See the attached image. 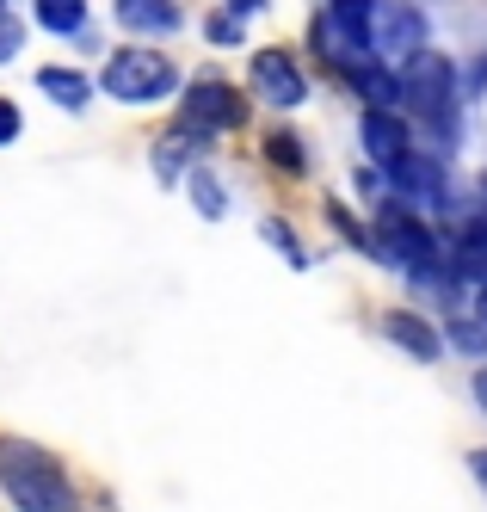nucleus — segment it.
Instances as JSON below:
<instances>
[{"label":"nucleus","mask_w":487,"mask_h":512,"mask_svg":"<svg viewBox=\"0 0 487 512\" xmlns=\"http://www.w3.org/2000/svg\"><path fill=\"white\" fill-rule=\"evenodd\" d=\"M0 488L25 512H74V488L62 463L37 445H19V438H0Z\"/></svg>","instance_id":"obj_1"},{"label":"nucleus","mask_w":487,"mask_h":512,"mask_svg":"<svg viewBox=\"0 0 487 512\" xmlns=\"http://www.w3.org/2000/svg\"><path fill=\"white\" fill-rule=\"evenodd\" d=\"M401 99L414 105V112L438 130H451V105H457V75L451 62H444L438 50H414L401 68Z\"/></svg>","instance_id":"obj_2"},{"label":"nucleus","mask_w":487,"mask_h":512,"mask_svg":"<svg viewBox=\"0 0 487 512\" xmlns=\"http://www.w3.org/2000/svg\"><path fill=\"white\" fill-rule=\"evenodd\" d=\"M179 81V68L161 56V50H118L105 62V93L111 99H130V105H148V99H167Z\"/></svg>","instance_id":"obj_3"},{"label":"nucleus","mask_w":487,"mask_h":512,"mask_svg":"<svg viewBox=\"0 0 487 512\" xmlns=\"http://www.w3.org/2000/svg\"><path fill=\"white\" fill-rule=\"evenodd\" d=\"M241 118H247V99H241L229 81L204 75V81L185 87V105H179V130H185V136H216V130H235Z\"/></svg>","instance_id":"obj_4"},{"label":"nucleus","mask_w":487,"mask_h":512,"mask_svg":"<svg viewBox=\"0 0 487 512\" xmlns=\"http://www.w3.org/2000/svg\"><path fill=\"white\" fill-rule=\"evenodd\" d=\"M377 229H383V235H377V253L401 260L420 284H432V278H438V241H432V229H426V223H414L407 210H377Z\"/></svg>","instance_id":"obj_5"},{"label":"nucleus","mask_w":487,"mask_h":512,"mask_svg":"<svg viewBox=\"0 0 487 512\" xmlns=\"http://www.w3.org/2000/svg\"><path fill=\"white\" fill-rule=\"evenodd\" d=\"M370 7H377V0H333L321 13V56L340 62L346 75L370 56Z\"/></svg>","instance_id":"obj_6"},{"label":"nucleus","mask_w":487,"mask_h":512,"mask_svg":"<svg viewBox=\"0 0 487 512\" xmlns=\"http://www.w3.org/2000/svg\"><path fill=\"white\" fill-rule=\"evenodd\" d=\"M420 13L414 7H401V0H377V7H370V50L377 56H395V50H407L414 56L420 50Z\"/></svg>","instance_id":"obj_7"},{"label":"nucleus","mask_w":487,"mask_h":512,"mask_svg":"<svg viewBox=\"0 0 487 512\" xmlns=\"http://www.w3.org/2000/svg\"><path fill=\"white\" fill-rule=\"evenodd\" d=\"M253 87L266 93L272 105H303V93H309V81L296 75V62L284 50H259L253 56Z\"/></svg>","instance_id":"obj_8"},{"label":"nucleus","mask_w":487,"mask_h":512,"mask_svg":"<svg viewBox=\"0 0 487 512\" xmlns=\"http://www.w3.org/2000/svg\"><path fill=\"white\" fill-rule=\"evenodd\" d=\"M364 155L383 161V167H395L407 155V130H401V118L383 112V105H370V112H364Z\"/></svg>","instance_id":"obj_9"},{"label":"nucleus","mask_w":487,"mask_h":512,"mask_svg":"<svg viewBox=\"0 0 487 512\" xmlns=\"http://www.w3.org/2000/svg\"><path fill=\"white\" fill-rule=\"evenodd\" d=\"M383 340H395L401 352H414V358H438V334H432L420 315H407V309H389L383 315Z\"/></svg>","instance_id":"obj_10"},{"label":"nucleus","mask_w":487,"mask_h":512,"mask_svg":"<svg viewBox=\"0 0 487 512\" xmlns=\"http://www.w3.org/2000/svg\"><path fill=\"white\" fill-rule=\"evenodd\" d=\"M118 19L130 31H173L179 7H173V0H118Z\"/></svg>","instance_id":"obj_11"},{"label":"nucleus","mask_w":487,"mask_h":512,"mask_svg":"<svg viewBox=\"0 0 487 512\" xmlns=\"http://www.w3.org/2000/svg\"><path fill=\"white\" fill-rule=\"evenodd\" d=\"M389 173L401 179L407 192H420V198H444V173H438V161H420L414 149H407V155H401V161H395Z\"/></svg>","instance_id":"obj_12"},{"label":"nucleus","mask_w":487,"mask_h":512,"mask_svg":"<svg viewBox=\"0 0 487 512\" xmlns=\"http://www.w3.org/2000/svg\"><path fill=\"white\" fill-rule=\"evenodd\" d=\"M457 278H469V284H487V216L463 235V247H457Z\"/></svg>","instance_id":"obj_13"},{"label":"nucleus","mask_w":487,"mask_h":512,"mask_svg":"<svg viewBox=\"0 0 487 512\" xmlns=\"http://www.w3.org/2000/svg\"><path fill=\"white\" fill-rule=\"evenodd\" d=\"M37 81H44V93H50L56 105H68V112H81V105H87V81L74 75V68H44Z\"/></svg>","instance_id":"obj_14"},{"label":"nucleus","mask_w":487,"mask_h":512,"mask_svg":"<svg viewBox=\"0 0 487 512\" xmlns=\"http://www.w3.org/2000/svg\"><path fill=\"white\" fill-rule=\"evenodd\" d=\"M37 19L50 31H62V38H74V31L87 25V0H37Z\"/></svg>","instance_id":"obj_15"},{"label":"nucleus","mask_w":487,"mask_h":512,"mask_svg":"<svg viewBox=\"0 0 487 512\" xmlns=\"http://www.w3.org/2000/svg\"><path fill=\"white\" fill-rule=\"evenodd\" d=\"M192 198H198L204 216H222V210H229V198H222V186H216L210 173H192Z\"/></svg>","instance_id":"obj_16"},{"label":"nucleus","mask_w":487,"mask_h":512,"mask_svg":"<svg viewBox=\"0 0 487 512\" xmlns=\"http://www.w3.org/2000/svg\"><path fill=\"white\" fill-rule=\"evenodd\" d=\"M266 155H272L278 167H290V173H303V149H296L290 136H272V142H266Z\"/></svg>","instance_id":"obj_17"},{"label":"nucleus","mask_w":487,"mask_h":512,"mask_svg":"<svg viewBox=\"0 0 487 512\" xmlns=\"http://www.w3.org/2000/svg\"><path fill=\"white\" fill-rule=\"evenodd\" d=\"M19 38H25V31H19V19H13L7 7H0V62H7V56H19Z\"/></svg>","instance_id":"obj_18"},{"label":"nucleus","mask_w":487,"mask_h":512,"mask_svg":"<svg viewBox=\"0 0 487 512\" xmlns=\"http://www.w3.org/2000/svg\"><path fill=\"white\" fill-rule=\"evenodd\" d=\"M266 241H272V247H284V253H290V260H296V266H303V247H296V241H290V229H284V223H266Z\"/></svg>","instance_id":"obj_19"},{"label":"nucleus","mask_w":487,"mask_h":512,"mask_svg":"<svg viewBox=\"0 0 487 512\" xmlns=\"http://www.w3.org/2000/svg\"><path fill=\"white\" fill-rule=\"evenodd\" d=\"M13 136H19V105L0 99V142H13Z\"/></svg>","instance_id":"obj_20"},{"label":"nucleus","mask_w":487,"mask_h":512,"mask_svg":"<svg viewBox=\"0 0 487 512\" xmlns=\"http://www.w3.org/2000/svg\"><path fill=\"white\" fill-rule=\"evenodd\" d=\"M210 38H216V44H235L241 31H235V19H229V13H222V19H210Z\"/></svg>","instance_id":"obj_21"},{"label":"nucleus","mask_w":487,"mask_h":512,"mask_svg":"<svg viewBox=\"0 0 487 512\" xmlns=\"http://www.w3.org/2000/svg\"><path fill=\"white\" fill-rule=\"evenodd\" d=\"M469 475H475V482L487 488V451H475V457H469Z\"/></svg>","instance_id":"obj_22"},{"label":"nucleus","mask_w":487,"mask_h":512,"mask_svg":"<svg viewBox=\"0 0 487 512\" xmlns=\"http://www.w3.org/2000/svg\"><path fill=\"white\" fill-rule=\"evenodd\" d=\"M481 290V297H475V309H481V321H487V284H475Z\"/></svg>","instance_id":"obj_23"},{"label":"nucleus","mask_w":487,"mask_h":512,"mask_svg":"<svg viewBox=\"0 0 487 512\" xmlns=\"http://www.w3.org/2000/svg\"><path fill=\"white\" fill-rule=\"evenodd\" d=\"M229 7H235V13H253V7H259V0H229Z\"/></svg>","instance_id":"obj_24"}]
</instances>
